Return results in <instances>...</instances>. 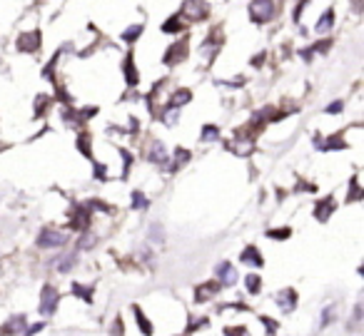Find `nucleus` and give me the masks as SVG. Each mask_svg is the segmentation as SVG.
Listing matches in <instances>:
<instances>
[{"mask_svg":"<svg viewBox=\"0 0 364 336\" xmlns=\"http://www.w3.org/2000/svg\"><path fill=\"white\" fill-rule=\"evenodd\" d=\"M112 336H125V331H122V319L115 321V326H112Z\"/></svg>","mask_w":364,"mask_h":336,"instance_id":"72a5a7b5","label":"nucleus"},{"mask_svg":"<svg viewBox=\"0 0 364 336\" xmlns=\"http://www.w3.org/2000/svg\"><path fill=\"white\" fill-rule=\"evenodd\" d=\"M260 321H262V326L267 329V334H270V336H274V334H277L279 324H277V321H274L272 316H260Z\"/></svg>","mask_w":364,"mask_h":336,"instance_id":"5701e85b","label":"nucleus"},{"mask_svg":"<svg viewBox=\"0 0 364 336\" xmlns=\"http://www.w3.org/2000/svg\"><path fill=\"white\" fill-rule=\"evenodd\" d=\"M147 157H150V162H155V164H165V162H167V152H165L162 142H152Z\"/></svg>","mask_w":364,"mask_h":336,"instance_id":"f8f14e48","label":"nucleus"},{"mask_svg":"<svg viewBox=\"0 0 364 336\" xmlns=\"http://www.w3.org/2000/svg\"><path fill=\"white\" fill-rule=\"evenodd\" d=\"M125 72H127V85H135L137 82V70H135V65H132V55H127L125 58Z\"/></svg>","mask_w":364,"mask_h":336,"instance_id":"a211bd4d","label":"nucleus"},{"mask_svg":"<svg viewBox=\"0 0 364 336\" xmlns=\"http://www.w3.org/2000/svg\"><path fill=\"white\" fill-rule=\"evenodd\" d=\"M217 137H220V130H217L215 125H205V127H202V139L212 142V139H217Z\"/></svg>","mask_w":364,"mask_h":336,"instance_id":"393cba45","label":"nucleus"},{"mask_svg":"<svg viewBox=\"0 0 364 336\" xmlns=\"http://www.w3.org/2000/svg\"><path fill=\"white\" fill-rule=\"evenodd\" d=\"M317 147L319 149H342V147H347V142L339 139V137H329V142H319L317 139Z\"/></svg>","mask_w":364,"mask_h":336,"instance_id":"6ab92c4d","label":"nucleus"},{"mask_svg":"<svg viewBox=\"0 0 364 336\" xmlns=\"http://www.w3.org/2000/svg\"><path fill=\"white\" fill-rule=\"evenodd\" d=\"M332 314H334V306H329L327 311H322V326H327L332 321Z\"/></svg>","mask_w":364,"mask_h":336,"instance_id":"473e14b6","label":"nucleus"},{"mask_svg":"<svg viewBox=\"0 0 364 336\" xmlns=\"http://www.w3.org/2000/svg\"><path fill=\"white\" fill-rule=\"evenodd\" d=\"M190 97H192V92H190V90H180V92H175V97H172L170 107H180V105H185V102H190Z\"/></svg>","mask_w":364,"mask_h":336,"instance_id":"aec40b11","label":"nucleus"},{"mask_svg":"<svg viewBox=\"0 0 364 336\" xmlns=\"http://www.w3.org/2000/svg\"><path fill=\"white\" fill-rule=\"evenodd\" d=\"M175 159H177V162L170 167V170H177L180 164H185V162L190 159V152H187V149H182V147H177V152H175Z\"/></svg>","mask_w":364,"mask_h":336,"instance_id":"b1692460","label":"nucleus"},{"mask_svg":"<svg viewBox=\"0 0 364 336\" xmlns=\"http://www.w3.org/2000/svg\"><path fill=\"white\" fill-rule=\"evenodd\" d=\"M25 326H28V319L25 316H13L8 324L0 326V334H3V336H15V334L25 331Z\"/></svg>","mask_w":364,"mask_h":336,"instance_id":"20e7f679","label":"nucleus"},{"mask_svg":"<svg viewBox=\"0 0 364 336\" xmlns=\"http://www.w3.org/2000/svg\"><path fill=\"white\" fill-rule=\"evenodd\" d=\"M217 276H220V284H222V286H232V284L237 281V271H235V267H232L230 262H222V264L217 267Z\"/></svg>","mask_w":364,"mask_h":336,"instance_id":"39448f33","label":"nucleus"},{"mask_svg":"<svg viewBox=\"0 0 364 336\" xmlns=\"http://www.w3.org/2000/svg\"><path fill=\"white\" fill-rule=\"evenodd\" d=\"M73 294L80 296L85 304H92V289H90V286H83V284L75 281V284H73Z\"/></svg>","mask_w":364,"mask_h":336,"instance_id":"dca6fc26","label":"nucleus"},{"mask_svg":"<svg viewBox=\"0 0 364 336\" xmlns=\"http://www.w3.org/2000/svg\"><path fill=\"white\" fill-rule=\"evenodd\" d=\"M332 15H334L332 10H327V15H322V20L317 23V30H319V33H324V30L332 28Z\"/></svg>","mask_w":364,"mask_h":336,"instance_id":"bb28decb","label":"nucleus"},{"mask_svg":"<svg viewBox=\"0 0 364 336\" xmlns=\"http://www.w3.org/2000/svg\"><path fill=\"white\" fill-rule=\"evenodd\" d=\"M245 286H247L250 294H257V291L262 289V279H260L257 274H247V276H245Z\"/></svg>","mask_w":364,"mask_h":336,"instance_id":"f3484780","label":"nucleus"},{"mask_svg":"<svg viewBox=\"0 0 364 336\" xmlns=\"http://www.w3.org/2000/svg\"><path fill=\"white\" fill-rule=\"evenodd\" d=\"M120 154H122V180H125L130 172V164H132V154L127 149H120Z\"/></svg>","mask_w":364,"mask_h":336,"instance_id":"a878e982","label":"nucleus"},{"mask_svg":"<svg viewBox=\"0 0 364 336\" xmlns=\"http://www.w3.org/2000/svg\"><path fill=\"white\" fill-rule=\"evenodd\" d=\"M289 234H292V229H289V227H279V229H270V232H267V237H270V239H277V242L287 239Z\"/></svg>","mask_w":364,"mask_h":336,"instance_id":"412c9836","label":"nucleus"},{"mask_svg":"<svg viewBox=\"0 0 364 336\" xmlns=\"http://www.w3.org/2000/svg\"><path fill=\"white\" fill-rule=\"evenodd\" d=\"M68 239H65V234L63 232H58V229H43L40 232V237H38V247H45V249H53V247H63Z\"/></svg>","mask_w":364,"mask_h":336,"instance_id":"7ed1b4c3","label":"nucleus"},{"mask_svg":"<svg viewBox=\"0 0 364 336\" xmlns=\"http://www.w3.org/2000/svg\"><path fill=\"white\" fill-rule=\"evenodd\" d=\"M225 336H250L245 326H227L225 329Z\"/></svg>","mask_w":364,"mask_h":336,"instance_id":"c85d7f7f","label":"nucleus"},{"mask_svg":"<svg viewBox=\"0 0 364 336\" xmlns=\"http://www.w3.org/2000/svg\"><path fill=\"white\" fill-rule=\"evenodd\" d=\"M277 306L282 309V311H292L294 306H297V291L294 289H284V291H279L277 294Z\"/></svg>","mask_w":364,"mask_h":336,"instance_id":"423d86ee","label":"nucleus"},{"mask_svg":"<svg viewBox=\"0 0 364 336\" xmlns=\"http://www.w3.org/2000/svg\"><path fill=\"white\" fill-rule=\"evenodd\" d=\"M38 38H40V33L23 35V38H20V50H28V53H33V50L38 48Z\"/></svg>","mask_w":364,"mask_h":336,"instance_id":"ddd939ff","label":"nucleus"},{"mask_svg":"<svg viewBox=\"0 0 364 336\" xmlns=\"http://www.w3.org/2000/svg\"><path fill=\"white\" fill-rule=\"evenodd\" d=\"M142 33V25H135V28H130V30H125L122 33V40H127V43H135V38Z\"/></svg>","mask_w":364,"mask_h":336,"instance_id":"cd10ccee","label":"nucleus"},{"mask_svg":"<svg viewBox=\"0 0 364 336\" xmlns=\"http://www.w3.org/2000/svg\"><path fill=\"white\" fill-rule=\"evenodd\" d=\"M364 197V192H362V187H359V180L357 177H352V182H349V195H347V202H359Z\"/></svg>","mask_w":364,"mask_h":336,"instance_id":"2eb2a0df","label":"nucleus"},{"mask_svg":"<svg viewBox=\"0 0 364 336\" xmlns=\"http://www.w3.org/2000/svg\"><path fill=\"white\" fill-rule=\"evenodd\" d=\"M132 311H135V319H137V326H140V331H142L145 336H152V334H155V329H152L150 319L142 314V309H140V306H132Z\"/></svg>","mask_w":364,"mask_h":336,"instance_id":"9b49d317","label":"nucleus"},{"mask_svg":"<svg viewBox=\"0 0 364 336\" xmlns=\"http://www.w3.org/2000/svg\"><path fill=\"white\" fill-rule=\"evenodd\" d=\"M334 207H337V204H334V200H332V197H327L324 202H317V207H314V217H317L319 222H327V219H329V214L334 212Z\"/></svg>","mask_w":364,"mask_h":336,"instance_id":"1a4fd4ad","label":"nucleus"},{"mask_svg":"<svg viewBox=\"0 0 364 336\" xmlns=\"http://www.w3.org/2000/svg\"><path fill=\"white\" fill-rule=\"evenodd\" d=\"M43 326H45V324H43V321H40V324H33V326H30V329H28V331H25V334H23V336H35V334H38V331H40V329H43Z\"/></svg>","mask_w":364,"mask_h":336,"instance_id":"f704fd0d","label":"nucleus"},{"mask_svg":"<svg viewBox=\"0 0 364 336\" xmlns=\"http://www.w3.org/2000/svg\"><path fill=\"white\" fill-rule=\"evenodd\" d=\"M58 301H60V294H58L50 284H45V286H43V294H40V314H43L45 319L53 316L55 309H58Z\"/></svg>","mask_w":364,"mask_h":336,"instance_id":"f257e3e1","label":"nucleus"},{"mask_svg":"<svg viewBox=\"0 0 364 336\" xmlns=\"http://www.w3.org/2000/svg\"><path fill=\"white\" fill-rule=\"evenodd\" d=\"M220 281H210V284H202V286H197V291H195V301L197 304H202V301H207L212 294H217L220 291Z\"/></svg>","mask_w":364,"mask_h":336,"instance_id":"0eeeda50","label":"nucleus"},{"mask_svg":"<svg viewBox=\"0 0 364 336\" xmlns=\"http://www.w3.org/2000/svg\"><path fill=\"white\" fill-rule=\"evenodd\" d=\"M342 110V102H332L329 107H327V112H339Z\"/></svg>","mask_w":364,"mask_h":336,"instance_id":"c9c22d12","label":"nucleus"},{"mask_svg":"<svg viewBox=\"0 0 364 336\" xmlns=\"http://www.w3.org/2000/svg\"><path fill=\"white\" fill-rule=\"evenodd\" d=\"M78 149L88 157V159H92V142H90V134H80L78 137ZM95 162V159H92Z\"/></svg>","mask_w":364,"mask_h":336,"instance_id":"4468645a","label":"nucleus"},{"mask_svg":"<svg viewBox=\"0 0 364 336\" xmlns=\"http://www.w3.org/2000/svg\"><path fill=\"white\" fill-rule=\"evenodd\" d=\"M185 55H187V43H185V40H180L177 45H172V48L167 50L165 63H167V65H175V63H180L177 58H185Z\"/></svg>","mask_w":364,"mask_h":336,"instance_id":"6e6552de","label":"nucleus"},{"mask_svg":"<svg viewBox=\"0 0 364 336\" xmlns=\"http://www.w3.org/2000/svg\"><path fill=\"white\" fill-rule=\"evenodd\" d=\"M132 207H135V209H147L150 202H147V197H145L142 192H132Z\"/></svg>","mask_w":364,"mask_h":336,"instance_id":"4be33fe9","label":"nucleus"},{"mask_svg":"<svg viewBox=\"0 0 364 336\" xmlns=\"http://www.w3.org/2000/svg\"><path fill=\"white\" fill-rule=\"evenodd\" d=\"M73 264H75V257H65V259L58 264V269H60V271H70V269H73Z\"/></svg>","mask_w":364,"mask_h":336,"instance_id":"7c9ffc66","label":"nucleus"},{"mask_svg":"<svg viewBox=\"0 0 364 336\" xmlns=\"http://www.w3.org/2000/svg\"><path fill=\"white\" fill-rule=\"evenodd\" d=\"M242 262H247V264H252V267H265V259H262V254H260L257 247H245Z\"/></svg>","mask_w":364,"mask_h":336,"instance_id":"9d476101","label":"nucleus"},{"mask_svg":"<svg viewBox=\"0 0 364 336\" xmlns=\"http://www.w3.org/2000/svg\"><path fill=\"white\" fill-rule=\"evenodd\" d=\"M272 15H274L272 0H252V5H250V18H252L255 23H267Z\"/></svg>","mask_w":364,"mask_h":336,"instance_id":"f03ea898","label":"nucleus"},{"mask_svg":"<svg viewBox=\"0 0 364 336\" xmlns=\"http://www.w3.org/2000/svg\"><path fill=\"white\" fill-rule=\"evenodd\" d=\"M95 180H100V182L107 180V170H105L102 164H97V162H95Z\"/></svg>","mask_w":364,"mask_h":336,"instance_id":"2f4dec72","label":"nucleus"},{"mask_svg":"<svg viewBox=\"0 0 364 336\" xmlns=\"http://www.w3.org/2000/svg\"><path fill=\"white\" fill-rule=\"evenodd\" d=\"M180 28H182V23H180L177 18H172L170 23H165V25H162V30H165V33H177Z\"/></svg>","mask_w":364,"mask_h":336,"instance_id":"c756f323","label":"nucleus"}]
</instances>
